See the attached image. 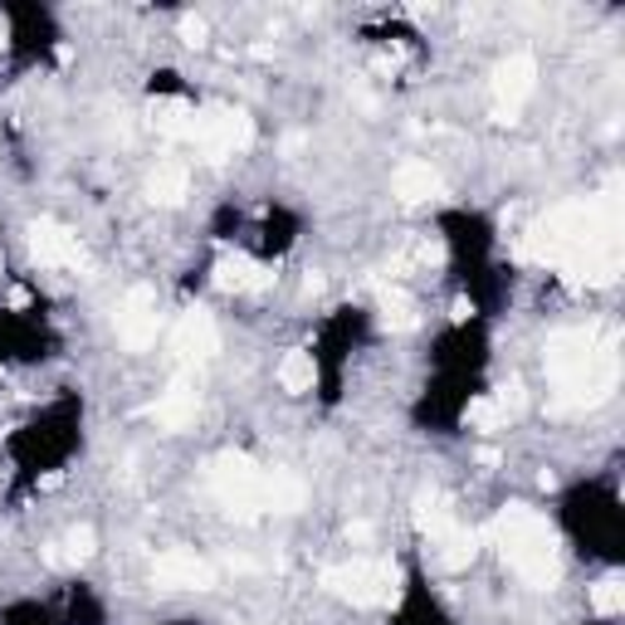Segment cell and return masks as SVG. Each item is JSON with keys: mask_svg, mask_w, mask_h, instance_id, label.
Masks as SVG:
<instances>
[{"mask_svg": "<svg viewBox=\"0 0 625 625\" xmlns=\"http://www.w3.org/2000/svg\"><path fill=\"white\" fill-rule=\"evenodd\" d=\"M494 547L504 553V562L528 586H553L557 582V543H553V528H547L543 513L508 504L494 518Z\"/></svg>", "mask_w": 625, "mask_h": 625, "instance_id": "cell-1", "label": "cell"}, {"mask_svg": "<svg viewBox=\"0 0 625 625\" xmlns=\"http://www.w3.org/2000/svg\"><path fill=\"white\" fill-rule=\"evenodd\" d=\"M562 523H567V533L582 543V553L621 562V553H625V508L606 484L572 488L567 504H562Z\"/></svg>", "mask_w": 625, "mask_h": 625, "instance_id": "cell-2", "label": "cell"}, {"mask_svg": "<svg viewBox=\"0 0 625 625\" xmlns=\"http://www.w3.org/2000/svg\"><path fill=\"white\" fill-rule=\"evenodd\" d=\"M415 523H421V533L431 537V557L440 562L445 572H460L470 567L474 553H480V537H474V528H464V523L450 513L440 498H421V508H415Z\"/></svg>", "mask_w": 625, "mask_h": 625, "instance_id": "cell-3", "label": "cell"}, {"mask_svg": "<svg viewBox=\"0 0 625 625\" xmlns=\"http://www.w3.org/2000/svg\"><path fill=\"white\" fill-rule=\"evenodd\" d=\"M260 484H264V470H254L250 455H220L211 464V488H215L220 508H225L230 518H240V523L260 518V508H264Z\"/></svg>", "mask_w": 625, "mask_h": 625, "instance_id": "cell-4", "label": "cell"}, {"mask_svg": "<svg viewBox=\"0 0 625 625\" xmlns=\"http://www.w3.org/2000/svg\"><path fill=\"white\" fill-rule=\"evenodd\" d=\"M73 431H79V411H73L69 401H64V406L44 411L34 425H24V435L16 440V450L34 464V470H49V474H54V464L73 450Z\"/></svg>", "mask_w": 625, "mask_h": 625, "instance_id": "cell-5", "label": "cell"}, {"mask_svg": "<svg viewBox=\"0 0 625 625\" xmlns=\"http://www.w3.org/2000/svg\"><path fill=\"white\" fill-rule=\"evenodd\" d=\"M323 586L352 606H376L386 596H396V572L386 562H347V567H327Z\"/></svg>", "mask_w": 625, "mask_h": 625, "instance_id": "cell-6", "label": "cell"}, {"mask_svg": "<svg viewBox=\"0 0 625 625\" xmlns=\"http://www.w3.org/2000/svg\"><path fill=\"white\" fill-rule=\"evenodd\" d=\"M254 138V122L240 113V108H205L201 122H195V147H201L205 162H225L235 157L240 147H250Z\"/></svg>", "mask_w": 625, "mask_h": 625, "instance_id": "cell-7", "label": "cell"}, {"mask_svg": "<svg viewBox=\"0 0 625 625\" xmlns=\"http://www.w3.org/2000/svg\"><path fill=\"white\" fill-rule=\"evenodd\" d=\"M152 577L157 586H177V592H205V586H215V567L201 553H191V547H167L157 557Z\"/></svg>", "mask_w": 625, "mask_h": 625, "instance_id": "cell-8", "label": "cell"}, {"mask_svg": "<svg viewBox=\"0 0 625 625\" xmlns=\"http://www.w3.org/2000/svg\"><path fill=\"white\" fill-rule=\"evenodd\" d=\"M118 337L132 352H147L157 342V293L152 289H132L118 303Z\"/></svg>", "mask_w": 625, "mask_h": 625, "instance_id": "cell-9", "label": "cell"}, {"mask_svg": "<svg viewBox=\"0 0 625 625\" xmlns=\"http://www.w3.org/2000/svg\"><path fill=\"white\" fill-rule=\"evenodd\" d=\"M445 230H450V250H455L460 264H470V279L484 274V260H488V244H494V235H488V220L480 215H445Z\"/></svg>", "mask_w": 625, "mask_h": 625, "instance_id": "cell-10", "label": "cell"}, {"mask_svg": "<svg viewBox=\"0 0 625 625\" xmlns=\"http://www.w3.org/2000/svg\"><path fill=\"white\" fill-rule=\"evenodd\" d=\"M596 357V337L592 333H557L553 342H547V376H553L557 386L577 382V376L586 372V362Z\"/></svg>", "mask_w": 625, "mask_h": 625, "instance_id": "cell-11", "label": "cell"}, {"mask_svg": "<svg viewBox=\"0 0 625 625\" xmlns=\"http://www.w3.org/2000/svg\"><path fill=\"white\" fill-rule=\"evenodd\" d=\"M30 254L40 264H59V269H83V250L59 220H34L30 225Z\"/></svg>", "mask_w": 625, "mask_h": 625, "instance_id": "cell-12", "label": "cell"}, {"mask_svg": "<svg viewBox=\"0 0 625 625\" xmlns=\"http://www.w3.org/2000/svg\"><path fill=\"white\" fill-rule=\"evenodd\" d=\"M171 352H177L181 362H211L220 352V333H215V317L211 313H187L177 323V333H171Z\"/></svg>", "mask_w": 625, "mask_h": 625, "instance_id": "cell-13", "label": "cell"}, {"mask_svg": "<svg viewBox=\"0 0 625 625\" xmlns=\"http://www.w3.org/2000/svg\"><path fill=\"white\" fill-rule=\"evenodd\" d=\"M533 83H537V64H533V54H513L504 59V64L494 69V93H498V118L513 122V113H518V103L533 93Z\"/></svg>", "mask_w": 625, "mask_h": 625, "instance_id": "cell-14", "label": "cell"}, {"mask_svg": "<svg viewBox=\"0 0 625 625\" xmlns=\"http://www.w3.org/2000/svg\"><path fill=\"white\" fill-rule=\"evenodd\" d=\"M195 382L191 376H177L162 396H157V406H152V415H157V425H167V431H187V425L195 421Z\"/></svg>", "mask_w": 625, "mask_h": 625, "instance_id": "cell-15", "label": "cell"}, {"mask_svg": "<svg viewBox=\"0 0 625 625\" xmlns=\"http://www.w3.org/2000/svg\"><path fill=\"white\" fill-rule=\"evenodd\" d=\"M215 284L230 289V293H264L269 284H274V274L260 264H250L244 254H230V260L215 264Z\"/></svg>", "mask_w": 625, "mask_h": 625, "instance_id": "cell-16", "label": "cell"}, {"mask_svg": "<svg viewBox=\"0 0 625 625\" xmlns=\"http://www.w3.org/2000/svg\"><path fill=\"white\" fill-rule=\"evenodd\" d=\"M391 187H396V201L421 205V201H431V195H440V171L431 162H406Z\"/></svg>", "mask_w": 625, "mask_h": 625, "instance_id": "cell-17", "label": "cell"}, {"mask_svg": "<svg viewBox=\"0 0 625 625\" xmlns=\"http://www.w3.org/2000/svg\"><path fill=\"white\" fill-rule=\"evenodd\" d=\"M260 498H264V508H274V513H299L309 488H303V480H293L289 470H269L260 484Z\"/></svg>", "mask_w": 625, "mask_h": 625, "instance_id": "cell-18", "label": "cell"}, {"mask_svg": "<svg viewBox=\"0 0 625 625\" xmlns=\"http://www.w3.org/2000/svg\"><path fill=\"white\" fill-rule=\"evenodd\" d=\"M152 122L162 138H177V142H191L195 138V122H201V113H195L191 103H177V98H162V103L152 108Z\"/></svg>", "mask_w": 625, "mask_h": 625, "instance_id": "cell-19", "label": "cell"}, {"mask_svg": "<svg viewBox=\"0 0 625 625\" xmlns=\"http://www.w3.org/2000/svg\"><path fill=\"white\" fill-rule=\"evenodd\" d=\"M187 181H191V171L181 162H162L147 177V195H152L157 205H181L187 201Z\"/></svg>", "mask_w": 625, "mask_h": 625, "instance_id": "cell-20", "label": "cell"}, {"mask_svg": "<svg viewBox=\"0 0 625 625\" xmlns=\"http://www.w3.org/2000/svg\"><path fill=\"white\" fill-rule=\"evenodd\" d=\"M93 543H98L93 528H73L64 543H49V547H44V562H49V567H59V572H64V567H79V562L93 557Z\"/></svg>", "mask_w": 625, "mask_h": 625, "instance_id": "cell-21", "label": "cell"}, {"mask_svg": "<svg viewBox=\"0 0 625 625\" xmlns=\"http://www.w3.org/2000/svg\"><path fill=\"white\" fill-rule=\"evenodd\" d=\"M313 382H317V357L313 352H289L284 362H279V386L289 391V396H303V391H313Z\"/></svg>", "mask_w": 625, "mask_h": 625, "instance_id": "cell-22", "label": "cell"}, {"mask_svg": "<svg viewBox=\"0 0 625 625\" xmlns=\"http://www.w3.org/2000/svg\"><path fill=\"white\" fill-rule=\"evenodd\" d=\"M396 625H450V621H445V611L431 602V592H421V582H411L406 602L396 611Z\"/></svg>", "mask_w": 625, "mask_h": 625, "instance_id": "cell-23", "label": "cell"}, {"mask_svg": "<svg viewBox=\"0 0 625 625\" xmlns=\"http://www.w3.org/2000/svg\"><path fill=\"white\" fill-rule=\"evenodd\" d=\"M464 421H470L474 431H498V425L508 421V396H474L470 406H464Z\"/></svg>", "mask_w": 625, "mask_h": 625, "instance_id": "cell-24", "label": "cell"}, {"mask_svg": "<svg viewBox=\"0 0 625 625\" xmlns=\"http://www.w3.org/2000/svg\"><path fill=\"white\" fill-rule=\"evenodd\" d=\"M592 611H596V621H616L621 616V611H625V586H621V577H606V582L592 586Z\"/></svg>", "mask_w": 625, "mask_h": 625, "instance_id": "cell-25", "label": "cell"}, {"mask_svg": "<svg viewBox=\"0 0 625 625\" xmlns=\"http://www.w3.org/2000/svg\"><path fill=\"white\" fill-rule=\"evenodd\" d=\"M382 323H386V327H396V333L415 327V303H411L401 289H382Z\"/></svg>", "mask_w": 625, "mask_h": 625, "instance_id": "cell-26", "label": "cell"}, {"mask_svg": "<svg viewBox=\"0 0 625 625\" xmlns=\"http://www.w3.org/2000/svg\"><path fill=\"white\" fill-rule=\"evenodd\" d=\"M293 244V220L289 215H269V225H264V250H289Z\"/></svg>", "mask_w": 625, "mask_h": 625, "instance_id": "cell-27", "label": "cell"}, {"mask_svg": "<svg viewBox=\"0 0 625 625\" xmlns=\"http://www.w3.org/2000/svg\"><path fill=\"white\" fill-rule=\"evenodd\" d=\"M73 625H103V611H98V602L83 592V586L73 592Z\"/></svg>", "mask_w": 625, "mask_h": 625, "instance_id": "cell-28", "label": "cell"}, {"mask_svg": "<svg viewBox=\"0 0 625 625\" xmlns=\"http://www.w3.org/2000/svg\"><path fill=\"white\" fill-rule=\"evenodd\" d=\"M6 625H54V621H49L40 606H16V611L6 616Z\"/></svg>", "mask_w": 625, "mask_h": 625, "instance_id": "cell-29", "label": "cell"}, {"mask_svg": "<svg viewBox=\"0 0 625 625\" xmlns=\"http://www.w3.org/2000/svg\"><path fill=\"white\" fill-rule=\"evenodd\" d=\"M181 34H187V44H195V49L205 44V24L201 20H187V24H181Z\"/></svg>", "mask_w": 625, "mask_h": 625, "instance_id": "cell-30", "label": "cell"}, {"mask_svg": "<svg viewBox=\"0 0 625 625\" xmlns=\"http://www.w3.org/2000/svg\"><path fill=\"white\" fill-rule=\"evenodd\" d=\"M6 44H10V16L0 10V49H6Z\"/></svg>", "mask_w": 625, "mask_h": 625, "instance_id": "cell-31", "label": "cell"}, {"mask_svg": "<svg viewBox=\"0 0 625 625\" xmlns=\"http://www.w3.org/2000/svg\"><path fill=\"white\" fill-rule=\"evenodd\" d=\"M592 625H611V621H592Z\"/></svg>", "mask_w": 625, "mask_h": 625, "instance_id": "cell-32", "label": "cell"}]
</instances>
